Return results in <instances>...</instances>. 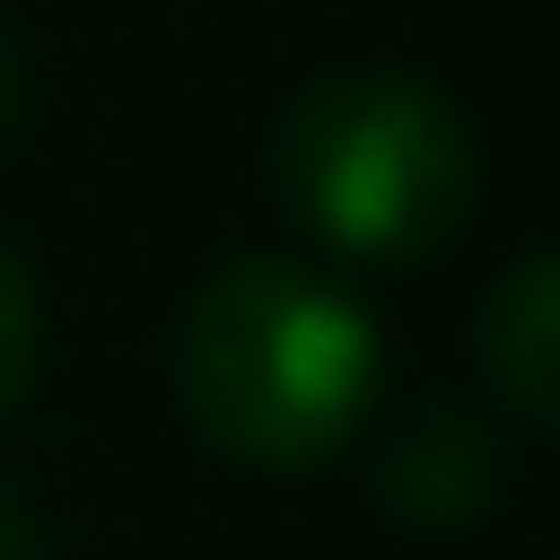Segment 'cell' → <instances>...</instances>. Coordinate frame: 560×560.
<instances>
[{"mask_svg":"<svg viewBox=\"0 0 560 560\" xmlns=\"http://www.w3.org/2000/svg\"><path fill=\"white\" fill-rule=\"evenodd\" d=\"M384 384V345L364 305L285 256H246L197 285L177 325V404L187 423L256 472H305L354 443Z\"/></svg>","mask_w":560,"mask_h":560,"instance_id":"cell-1","label":"cell"},{"mask_svg":"<svg viewBox=\"0 0 560 560\" xmlns=\"http://www.w3.org/2000/svg\"><path fill=\"white\" fill-rule=\"evenodd\" d=\"M276 177H285V207L335 256H364V266L443 256L482 187L463 118L404 69L315 79L276 128Z\"/></svg>","mask_w":560,"mask_h":560,"instance_id":"cell-2","label":"cell"},{"mask_svg":"<svg viewBox=\"0 0 560 560\" xmlns=\"http://www.w3.org/2000/svg\"><path fill=\"white\" fill-rule=\"evenodd\" d=\"M374 502L413 532H463L502 502V433L463 404H413L374 453Z\"/></svg>","mask_w":560,"mask_h":560,"instance_id":"cell-3","label":"cell"},{"mask_svg":"<svg viewBox=\"0 0 560 560\" xmlns=\"http://www.w3.org/2000/svg\"><path fill=\"white\" fill-rule=\"evenodd\" d=\"M472 354H482V384H492L502 413H522L532 433L560 423V266L551 256H522L502 276V295L482 305Z\"/></svg>","mask_w":560,"mask_h":560,"instance_id":"cell-4","label":"cell"},{"mask_svg":"<svg viewBox=\"0 0 560 560\" xmlns=\"http://www.w3.org/2000/svg\"><path fill=\"white\" fill-rule=\"evenodd\" d=\"M39 374V295H30V266L0 246V413L30 394Z\"/></svg>","mask_w":560,"mask_h":560,"instance_id":"cell-5","label":"cell"},{"mask_svg":"<svg viewBox=\"0 0 560 560\" xmlns=\"http://www.w3.org/2000/svg\"><path fill=\"white\" fill-rule=\"evenodd\" d=\"M0 560H49V541H39V522H30L20 492H0Z\"/></svg>","mask_w":560,"mask_h":560,"instance_id":"cell-6","label":"cell"},{"mask_svg":"<svg viewBox=\"0 0 560 560\" xmlns=\"http://www.w3.org/2000/svg\"><path fill=\"white\" fill-rule=\"evenodd\" d=\"M20 118H30V79H20V49L0 39V148L20 138Z\"/></svg>","mask_w":560,"mask_h":560,"instance_id":"cell-7","label":"cell"}]
</instances>
